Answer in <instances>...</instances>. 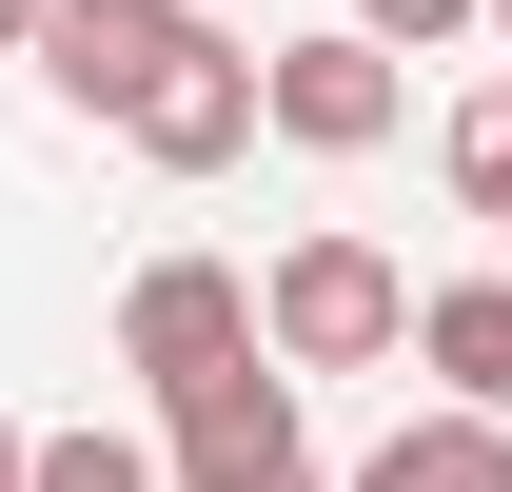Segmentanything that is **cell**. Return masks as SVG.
<instances>
[{
    "mask_svg": "<svg viewBox=\"0 0 512 492\" xmlns=\"http://www.w3.org/2000/svg\"><path fill=\"white\" fill-rule=\"evenodd\" d=\"M394 335H414V276H394L375 237H335V217L276 237V276H256V355L276 374H375Z\"/></svg>",
    "mask_w": 512,
    "mask_h": 492,
    "instance_id": "cell-1",
    "label": "cell"
},
{
    "mask_svg": "<svg viewBox=\"0 0 512 492\" xmlns=\"http://www.w3.org/2000/svg\"><path fill=\"white\" fill-rule=\"evenodd\" d=\"M158 492H335L316 433H296V374L237 355V374H197V394H158Z\"/></svg>",
    "mask_w": 512,
    "mask_h": 492,
    "instance_id": "cell-2",
    "label": "cell"
},
{
    "mask_svg": "<svg viewBox=\"0 0 512 492\" xmlns=\"http://www.w3.org/2000/svg\"><path fill=\"white\" fill-rule=\"evenodd\" d=\"M197 40H217L197 0H40V40H20V60L60 79L79 119H138V99H158V79L197 60Z\"/></svg>",
    "mask_w": 512,
    "mask_h": 492,
    "instance_id": "cell-3",
    "label": "cell"
},
{
    "mask_svg": "<svg viewBox=\"0 0 512 492\" xmlns=\"http://www.w3.org/2000/svg\"><path fill=\"white\" fill-rule=\"evenodd\" d=\"M394 119H414V79H394L355 20H316V40H276V60H256V138H296V158H375Z\"/></svg>",
    "mask_w": 512,
    "mask_h": 492,
    "instance_id": "cell-4",
    "label": "cell"
},
{
    "mask_svg": "<svg viewBox=\"0 0 512 492\" xmlns=\"http://www.w3.org/2000/svg\"><path fill=\"white\" fill-rule=\"evenodd\" d=\"M237 355H256V276L237 256H138V296H119V374L138 394H197Z\"/></svg>",
    "mask_w": 512,
    "mask_h": 492,
    "instance_id": "cell-5",
    "label": "cell"
},
{
    "mask_svg": "<svg viewBox=\"0 0 512 492\" xmlns=\"http://www.w3.org/2000/svg\"><path fill=\"white\" fill-rule=\"evenodd\" d=\"M138 158H158V178H217V158H256V40H197L178 79H158V99H138Z\"/></svg>",
    "mask_w": 512,
    "mask_h": 492,
    "instance_id": "cell-6",
    "label": "cell"
},
{
    "mask_svg": "<svg viewBox=\"0 0 512 492\" xmlns=\"http://www.w3.org/2000/svg\"><path fill=\"white\" fill-rule=\"evenodd\" d=\"M394 355L434 374V414H493V433H512V276H434Z\"/></svg>",
    "mask_w": 512,
    "mask_h": 492,
    "instance_id": "cell-7",
    "label": "cell"
},
{
    "mask_svg": "<svg viewBox=\"0 0 512 492\" xmlns=\"http://www.w3.org/2000/svg\"><path fill=\"white\" fill-rule=\"evenodd\" d=\"M355 492H512V433L493 414H394L375 453H355Z\"/></svg>",
    "mask_w": 512,
    "mask_h": 492,
    "instance_id": "cell-8",
    "label": "cell"
},
{
    "mask_svg": "<svg viewBox=\"0 0 512 492\" xmlns=\"http://www.w3.org/2000/svg\"><path fill=\"white\" fill-rule=\"evenodd\" d=\"M20 492H158V453H138V433H20Z\"/></svg>",
    "mask_w": 512,
    "mask_h": 492,
    "instance_id": "cell-9",
    "label": "cell"
},
{
    "mask_svg": "<svg viewBox=\"0 0 512 492\" xmlns=\"http://www.w3.org/2000/svg\"><path fill=\"white\" fill-rule=\"evenodd\" d=\"M453 197H473V217H512V79H473V99H453Z\"/></svg>",
    "mask_w": 512,
    "mask_h": 492,
    "instance_id": "cell-10",
    "label": "cell"
},
{
    "mask_svg": "<svg viewBox=\"0 0 512 492\" xmlns=\"http://www.w3.org/2000/svg\"><path fill=\"white\" fill-rule=\"evenodd\" d=\"M355 40L414 79V60H453V40H493V20H473V0H355Z\"/></svg>",
    "mask_w": 512,
    "mask_h": 492,
    "instance_id": "cell-11",
    "label": "cell"
},
{
    "mask_svg": "<svg viewBox=\"0 0 512 492\" xmlns=\"http://www.w3.org/2000/svg\"><path fill=\"white\" fill-rule=\"evenodd\" d=\"M0 40H40V0H0Z\"/></svg>",
    "mask_w": 512,
    "mask_h": 492,
    "instance_id": "cell-12",
    "label": "cell"
},
{
    "mask_svg": "<svg viewBox=\"0 0 512 492\" xmlns=\"http://www.w3.org/2000/svg\"><path fill=\"white\" fill-rule=\"evenodd\" d=\"M0 492H20V414H0Z\"/></svg>",
    "mask_w": 512,
    "mask_h": 492,
    "instance_id": "cell-13",
    "label": "cell"
},
{
    "mask_svg": "<svg viewBox=\"0 0 512 492\" xmlns=\"http://www.w3.org/2000/svg\"><path fill=\"white\" fill-rule=\"evenodd\" d=\"M473 20H493V40H512V0H473Z\"/></svg>",
    "mask_w": 512,
    "mask_h": 492,
    "instance_id": "cell-14",
    "label": "cell"
},
{
    "mask_svg": "<svg viewBox=\"0 0 512 492\" xmlns=\"http://www.w3.org/2000/svg\"><path fill=\"white\" fill-rule=\"evenodd\" d=\"M493 237H512V217H493Z\"/></svg>",
    "mask_w": 512,
    "mask_h": 492,
    "instance_id": "cell-15",
    "label": "cell"
}]
</instances>
